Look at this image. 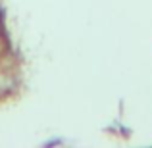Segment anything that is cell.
<instances>
[{"label": "cell", "mask_w": 152, "mask_h": 148, "mask_svg": "<svg viewBox=\"0 0 152 148\" xmlns=\"http://www.w3.org/2000/svg\"><path fill=\"white\" fill-rule=\"evenodd\" d=\"M62 141H50V142H46V146H52V144H60Z\"/></svg>", "instance_id": "1"}]
</instances>
